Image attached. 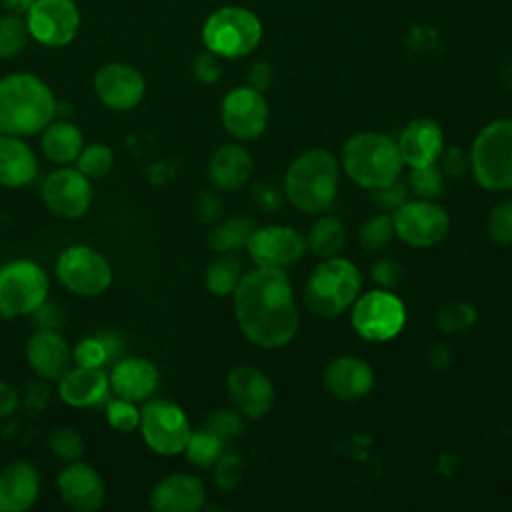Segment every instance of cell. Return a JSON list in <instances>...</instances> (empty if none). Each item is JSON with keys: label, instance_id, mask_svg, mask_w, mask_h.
<instances>
[{"label": "cell", "instance_id": "obj_39", "mask_svg": "<svg viewBox=\"0 0 512 512\" xmlns=\"http://www.w3.org/2000/svg\"><path fill=\"white\" fill-rule=\"evenodd\" d=\"M50 452L62 462H74L84 452V440L72 426H58L48 436Z\"/></svg>", "mask_w": 512, "mask_h": 512}, {"label": "cell", "instance_id": "obj_33", "mask_svg": "<svg viewBox=\"0 0 512 512\" xmlns=\"http://www.w3.org/2000/svg\"><path fill=\"white\" fill-rule=\"evenodd\" d=\"M240 278H242V262L230 254L214 258L204 272V284L208 292L214 296L232 294Z\"/></svg>", "mask_w": 512, "mask_h": 512}, {"label": "cell", "instance_id": "obj_37", "mask_svg": "<svg viewBox=\"0 0 512 512\" xmlns=\"http://www.w3.org/2000/svg\"><path fill=\"white\" fill-rule=\"evenodd\" d=\"M394 222L388 214H374L370 216L358 230V242L364 250L378 252L386 248L394 236Z\"/></svg>", "mask_w": 512, "mask_h": 512}, {"label": "cell", "instance_id": "obj_52", "mask_svg": "<svg viewBox=\"0 0 512 512\" xmlns=\"http://www.w3.org/2000/svg\"><path fill=\"white\" fill-rule=\"evenodd\" d=\"M220 212H222V204H220V198L216 194L204 192V194L198 196V200H196V214H198L200 220L214 222V220H218Z\"/></svg>", "mask_w": 512, "mask_h": 512}, {"label": "cell", "instance_id": "obj_32", "mask_svg": "<svg viewBox=\"0 0 512 512\" xmlns=\"http://www.w3.org/2000/svg\"><path fill=\"white\" fill-rule=\"evenodd\" d=\"M256 230V222L248 216H232L216 224L208 234V246L214 252L226 254L240 246H246L250 234Z\"/></svg>", "mask_w": 512, "mask_h": 512}, {"label": "cell", "instance_id": "obj_11", "mask_svg": "<svg viewBox=\"0 0 512 512\" xmlns=\"http://www.w3.org/2000/svg\"><path fill=\"white\" fill-rule=\"evenodd\" d=\"M24 20L34 42L46 48H62L76 38L82 16L74 0H34Z\"/></svg>", "mask_w": 512, "mask_h": 512}, {"label": "cell", "instance_id": "obj_13", "mask_svg": "<svg viewBox=\"0 0 512 512\" xmlns=\"http://www.w3.org/2000/svg\"><path fill=\"white\" fill-rule=\"evenodd\" d=\"M44 206L58 218L76 220L84 216L92 204V184L76 166H60L52 170L40 188Z\"/></svg>", "mask_w": 512, "mask_h": 512}, {"label": "cell", "instance_id": "obj_55", "mask_svg": "<svg viewBox=\"0 0 512 512\" xmlns=\"http://www.w3.org/2000/svg\"><path fill=\"white\" fill-rule=\"evenodd\" d=\"M32 4H34V0H0V6H2L6 12L20 14V16H24Z\"/></svg>", "mask_w": 512, "mask_h": 512}, {"label": "cell", "instance_id": "obj_4", "mask_svg": "<svg viewBox=\"0 0 512 512\" xmlns=\"http://www.w3.org/2000/svg\"><path fill=\"white\" fill-rule=\"evenodd\" d=\"M342 166L352 182L376 190L398 180L404 160L390 136L358 132L342 148Z\"/></svg>", "mask_w": 512, "mask_h": 512}, {"label": "cell", "instance_id": "obj_41", "mask_svg": "<svg viewBox=\"0 0 512 512\" xmlns=\"http://www.w3.org/2000/svg\"><path fill=\"white\" fill-rule=\"evenodd\" d=\"M408 182H410V190L416 196H420L422 200H428V198H434L442 192L444 172L436 164L412 168Z\"/></svg>", "mask_w": 512, "mask_h": 512}, {"label": "cell", "instance_id": "obj_29", "mask_svg": "<svg viewBox=\"0 0 512 512\" xmlns=\"http://www.w3.org/2000/svg\"><path fill=\"white\" fill-rule=\"evenodd\" d=\"M84 148L82 130L70 120H52L40 132V150L54 164H72Z\"/></svg>", "mask_w": 512, "mask_h": 512}, {"label": "cell", "instance_id": "obj_27", "mask_svg": "<svg viewBox=\"0 0 512 512\" xmlns=\"http://www.w3.org/2000/svg\"><path fill=\"white\" fill-rule=\"evenodd\" d=\"M38 174V160L32 146L10 134H0V186L22 188Z\"/></svg>", "mask_w": 512, "mask_h": 512}, {"label": "cell", "instance_id": "obj_46", "mask_svg": "<svg viewBox=\"0 0 512 512\" xmlns=\"http://www.w3.org/2000/svg\"><path fill=\"white\" fill-rule=\"evenodd\" d=\"M374 200L376 204H380L384 210H396L400 208L404 202H408V194H406V186L400 184L398 180L376 188L374 190Z\"/></svg>", "mask_w": 512, "mask_h": 512}, {"label": "cell", "instance_id": "obj_40", "mask_svg": "<svg viewBox=\"0 0 512 512\" xmlns=\"http://www.w3.org/2000/svg\"><path fill=\"white\" fill-rule=\"evenodd\" d=\"M106 420L116 432H134L140 424V408L136 402L116 398L106 402Z\"/></svg>", "mask_w": 512, "mask_h": 512}, {"label": "cell", "instance_id": "obj_43", "mask_svg": "<svg viewBox=\"0 0 512 512\" xmlns=\"http://www.w3.org/2000/svg\"><path fill=\"white\" fill-rule=\"evenodd\" d=\"M486 228L496 244H512V200H502L490 210Z\"/></svg>", "mask_w": 512, "mask_h": 512}, {"label": "cell", "instance_id": "obj_5", "mask_svg": "<svg viewBox=\"0 0 512 512\" xmlns=\"http://www.w3.org/2000/svg\"><path fill=\"white\" fill-rule=\"evenodd\" d=\"M360 284V272L350 260L338 256L322 258L306 282V306L320 318H334L356 300Z\"/></svg>", "mask_w": 512, "mask_h": 512}, {"label": "cell", "instance_id": "obj_22", "mask_svg": "<svg viewBox=\"0 0 512 512\" xmlns=\"http://www.w3.org/2000/svg\"><path fill=\"white\" fill-rule=\"evenodd\" d=\"M204 484L188 472L164 476L150 492V508L156 512H196L204 506Z\"/></svg>", "mask_w": 512, "mask_h": 512}, {"label": "cell", "instance_id": "obj_47", "mask_svg": "<svg viewBox=\"0 0 512 512\" xmlns=\"http://www.w3.org/2000/svg\"><path fill=\"white\" fill-rule=\"evenodd\" d=\"M442 158V172L446 176H464L466 170L470 168V156H466L460 148H448V150H442L440 154Z\"/></svg>", "mask_w": 512, "mask_h": 512}, {"label": "cell", "instance_id": "obj_38", "mask_svg": "<svg viewBox=\"0 0 512 512\" xmlns=\"http://www.w3.org/2000/svg\"><path fill=\"white\" fill-rule=\"evenodd\" d=\"M476 322V310L468 302H446L436 312V324L448 334L468 330Z\"/></svg>", "mask_w": 512, "mask_h": 512}, {"label": "cell", "instance_id": "obj_44", "mask_svg": "<svg viewBox=\"0 0 512 512\" xmlns=\"http://www.w3.org/2000/svg\"><path fill=\"white\" fill-rule=\"evenodd\" d=\"M214 468V482L220 490H232L244 472L242 458L236 452H222V456L216 460Z\"/></svg>", "mask_w": 512, "mask_h": 512}, {"label": "cell", "instance_id": "obj_10", "mask_svg": "<svg viewBox=\"0 0 512 512\" xmlns=\"http://www.w3.org/2000/svg\"><path fill=\"white\" fill-rule=\"evenodd\" d=\"M58 282L72 294L98 296L112 284L110 262L90 246L66 248L54 266Z\"/></svg>", "mask_w": 512, "mask_h": 512}, {"label": "cell", "instance_id": "obj_25", "mask_svg": "<svg viewBox=\"0 0 512 512\" xmlns=\"http://www.w3.org/2000/svg\"><path fill=\"white\" fill-rule=\"evenodd\" d=\"M398 150L410 168L430 166L440 160L444 150V138L440 126L430 118L412 120L398 138Z\"/></svg>", "mask_w": 512, "mask_h": 512}, {"label": "cell", "instance_id": "obj_24", "mask_svg": "<svg viewBox=\"0 0 512 512\" xmlns=\"http://www.w3.org/2000/svg\"><path fill=\"white\" fill-rule=\"evenodd\" d=\"M58 396L72 408H92L102 404L110 394L108 372L104 368L72 366L58 382Z\"/></svg>", "mask_w": 512, "mask_h": 512}, {"label": "cell", "instance_id": "obj_16", "mask_svg": "<svg viewBox=\"0 0 512 512\" xmlns=\"http://www.w3.org/2000/svg\"><path fill=\"white\" fill-rule=\"evenodd\" d=\"M248 254L256 266L262 268H284L298 262L308 244L306 236L288 226H266L256 228L248 242Z\"/></svg>", "mask_w": 512, "mask_h": 512}, {"label": "cell", "instance_id": "obj_21", "mask_svg": "<svg viewBox=\"0 0 512 512\" xmlns=\"http://www.w3.org/2000/svg\"><path fill=\"white\" fill-rule=\"evenodd\" d=\"M110 392L130 402L148 400L158 386V368L140 356H126L112 364L108 372Z\"/></svg>", "mask_w": 512, "mask_h": 512}, {"label": "cell", "instance_id": "obj_42", "mask_svg": "<svg viewBox=\"0 0 512 512\" xmlns=\"http://www.w3.org/2000/svg\"><path fill=\"white\" fill-rule=\"evenodd\" d=\"M206 428L212 430L224 442H230V440H236L242 434L244 420H242V414L238 410L220 408V410L210 412V416L206 418Z\"/></svg>", "mask_w": 512, "mask_h": 512}, {"label": "cell", "instance_id": "obj_45", "mask_svg": "<svg viewBox=\"0 0 512 512\" xmlns=\"http://www.w3.org/2000/svg\"><path fill=\"white\" fill-rule=\"evenodd\" d=\"M372 280L380 286V288H384V290H388V288H396L398 284H402V280H404V268H402V264L398 262V260H394V258H380V260H376L374 264H372Z\"/></svg>", "mask_w": 512, "mask_h": 512}, {"label": "cell", "instance_id": "obj_23", "mask_svg": "<svg viewBox=\"0 0 512 512\" xmlns=\"http://www.w3.org/2000/svg\"><path fill=\"white\" fill-rule=\"evenodd\" d=\"M40 496L38 468L28 460H14L0 470V512H26Z\"/></svg>", "mask_w": 512, "mask_h": 512}, {"label": "cell", "instance_id": "obj_17", "mask_svg": "<svg viewBox=\"0 0 512 512\" xmlns=\"http://www.w3.org/2000/svg\"><path fill=\"white\" fill-rule=\"evenodd\" d=\"M268 122V104L252 86H238L222 100V124L236 140L258 138Z\"/></svg>", "mask_w": 512, "mask_h": 512}, {"label": "cell", "instance_id": "obj_14", "mask_svg": "<svg viewBox=\"0 0 512 512\" xmlns=\"http://www.w3.org/2000/svg\"><path fill=\"white\" fill-rule=\"evenodd\" d=\"M396 236L414 248H430L444 240L450 218L438 204L428 200L404 202L392 214Z\"/></svg>", "mask_w": 512, "mask_h": 512}, {"label": "cell", "instance_id": "obj_56", "mask_svg": "<svg viewBox=\"0 0 512 512\" xmlns=\"http://www.w3.org/2000/svg\"><path fill=\"white\" fill-rule=\"evenodd\" d=\"M0 320H2V314H0Z\"/></svg>", "mask_w": 512, "mask_h": 512}, {"label": "cell", "instance_id": "obj_3", "mask_svg": "<svg viewBox=\"0 0 512 512\" xmlns=\"http://www.w3.org/2000/svg\"><path fill=\"white\" fill-rule=\"evenodd\" d=\"M340 184L336 158L326 150L300 154L284 176V196L304 214H324L332 208Z\"/></svg>", "mask_w": 512, "mask_h": 512}, {"label": "cell", "instance_id": "obj_36", "mask_svg": "<svg viewBox=\"0 0 512 512\" xmlns=\"http://www.w3.org/2000/svg\"><path fill=\"white\" fill-rule=\"evenodd\" d=\"M74 166L90 180L104 178L114 166V152L110 146H106L102 142L84 144L78 158L74 160Z\"/></svg>", "mask_w": 512, "mask_h": 512}, {"label": "cell", "instance_id": "obj_30", "mask_svg": "<svg viewBox=\"0 0 512 512\" xmlns=\"http://www.w3.org/2000/svg\"><path fill=\"white\" fill-rule=\"evenodd\" d=\"M122 352V342L116 334H98L86 336L72 348V360L76 366H90V368H104Z\"/></svg>", "mask_w": 512, "mask_h": 512}, {"label": "cell", "instance_id": "obj_9", "mask_svg": "<svg viewBox=\"0 0 512 512\" xmlns=\"http://www.w3.org/2000/svg\"><path fill=\"white\" fill-rule=\"evenodd\" d=\"M138 430L146 446L160 456L182 454L192 432L184 410L162 398L144 400Z\"/></svg>", "mask_w": 512, "mask_h": 512}, {"label": "cell", "instance_id": "obj_51", "mask_svg": "<svg viewBox=\"0 0 512 512\" xmlns=\"http://www.w3.org/2000/svg\"><path fill=\"white\" fill-rule=\"evenodd\" d=\"M20 400L18 388L8 380H0V418H10L18 410Z\"/></svg>", "mask_w": 512, "mask_h": 512}, {"label": "cell", "instance_id": "obj_18", "mask_svg": "<svg viewBox=\"0 0 512 512\" xmlns=\"http://www.w3.org/2000/svg\"><path fill=\"white\" fill-rule=\"evenodd\" d=\"M60 500L76 512H94L104 504L106 486L100 472L80 458L68 462L56 478Z\"/></svg>", "mask_w": 512, "mask_h": 512}, {"label": "cell", "instance_id": "obj_7", "mask_svg": "<svg viewBox=\"0 0 512 512\" xmlns=\"http://www.w3.org/2000/svg\"><path fill=\"white\" fill-rule=\"evenodd\" d=\"M260 38V20L240 6L214 10L202 26L204 46L222 58H240L250 54L258 46Z\"/></svg>", "mask_w": 512, "mask_h": 512}, {"label": "cell", "instance_id": "obj_20", "mask_svg": "<svg viewBox=\"0 0 512 512\" xmlns=\"http://www.w3.org/2000/svg\"><path fill=\"white\" fill-rule=\"evenodd\" d=\"M226 388L232 404L242 416L260 418L264 416L274 402L272 382L264 372L254 366L240 364L228 372Z\"/></svg>", "mask_w": 512, "mask_h": 512}, {"label": "cell", "instance_id": "obj_8", "mask_svg": "<svg viewBox=\"0 0 512 512\" xmlns=\"http://www.w3.org/2000/svg\"><path fill=\"white\" fill-rule=\"evenodd\" d=\"M50 280L46 270L26 258L10 260L0 266V314L18 318L32 314L48 300Z\"/></svg>", "mask_w": 512, "mask_h": 512}, {"label": "cell", "instance_id": "obj_2", "mask_svg": "<svg viewBox=\"0 0 512 512\" xmlns=\"http://www.w3.org/2000/svg\"><path fill=\"white\" fill-rule=\"evenodd\" d=\"M52 88L32 72H10L0 78V134L36 136L56 116Z\"/></svg>", "mask_w": 512, "mask_h": 512}, {"label": "cell", "instance_id": "obj_35", "mask_svg": "<svg viewBox=\"0 0 512 512\" xmlns=\"http://www.w3.org/2000/svg\"><path fill=\"white\" fill-rule=\"evenodd\" d=\"M28 26L24 16L6 12L0 16V60L18 56L28 42Z\"/></svg>", "mask_w": 512, "mask_h": 512}, {"label": "cell", "instance_id": "obj_53", "mask_svg": "<svg viewBox=\"0 0 512 512\" xmlns=\"http://www.w3.org/2000/svg\"><path fill=\"white\" fill-rule=\"evenodd\" d=\"M32 316L36 318V324H38V328H54V330H58V326L62 324V312H60V308L56 306V304H52V302H44V304H40L34 312H32Z\"/></svg>", "mask_w": 512, "mask_h": 512}, {"label": "cell", "instance_id": "obj_15", "mask_svg": "<svg viewBox=\"0 0 512 512\" xmlns=\"http://www.w3.org/2000/svg\"><path fill=\"white\" fill-rule=\"evenodd\" d=\"M92 88L96 98L114 112L136 108L146 94L142 72L126 62H108L94 72Z\"/></svg>", "mask_w": 512, "mask_h": 512}, {"label": "cell", "instance_id": "obj_1", "mask_svg": "<svg viewBox=\"0 0 512 512\" xmlns=\"http://www.w3.org/2000/svg\"><path fill=\"white\" fill-rule=\"evenodd\" d=\"M232 306L242 334L256 346L280 348L298 330L296 300L282 268L256 266L242 274Z\"/></svg>", "mask_w": 512, "mask_h": 512}, {"label": "cell", "instance_id": "obj_48", "mask_svg": "<svg viewBox=\"0 0 512 512\" xmlns=\"http://www.w3.org/2000/svg\"><path fill=\"white\" fill-rule=\"evenodd\" d=\"M254 200L256 204L266 210V212H276L280 206H282V200H284V190H280L278 186L274 184H258L254 186Z\"/></svg>", "mask_w": 512, "mask_h": 512}, {"label": "cell", "instance_id": "obj_34", "mask_svg": "<svg viewBox=\"0 0 512 512\" xmlns=\"http://www.w3.org/2000/svg\"><path fill=\"white\" fill-rule=\"evenodd\" d=\"M224 440L218 438L212 430L206 426L200 430H192L190 438L184 446V454L188 462H192L196 468H212L216 460L224 452Z\"/></svg>", "mask_w": 512, "mask_h": 512}, {"label": "cell", "instance_id": "obj_50", "mask_svg": "<svg viewBox=\"0 0 512 512\" xmlns=\"http://www.w3.org/2000/svg\"><path fill=\"white\" fill-rule=\"evenodd\" d=\"M22 400H24L28 412H32V414L40 412V410L48 404V400H50V390H48V386H46V380L30 382L28 388H26V392H24V398H22Z\"/></svg>", "mask_w": 512, "mask_h": 512}, {"label": "cell", "instance_id": "obj_12", "mask_svg": "<svg viewBox=\"0 0 512 512\" xmlns=\"http://www.w3.org/2000/svg\"><path fill=\"white\" fill-rule=\"evenodd\" d=\"M406 320L404 304L398 296L388 290H372L354 300L352 326L354 330L374 342L394 338Z\"/></svg>", "mask_w": 512, "mask_h": 512}, {"label": "cell", "instance_id": "obj_54", "mask_svg": "<svg viewBox=\"0 0 512 512\" xmlns=\"http://www.w3.org/2000/svg\"><path fill=\"white\" fill-rule=\"evenodd\" d=\"M272 74H274V72H272L270 64H266V62H256V64L250 68V72H248V86L256 88L258 92H262V90H266V88L270 86Z\"/></svg>", "mask_w": 512, "mask_h": 512}, {"label": "cell", "instance_id": "obj_6", "mask_svg": "<svg viewBox=\"0 0 512 512\" xmlns=\"http://www.w3.org/2000/svg\"><path fill=\"white\" fill-rule=\"evenodd\" d=\"M470 168L482 188L512 190V120H494L476 134Z\"/></svg>", "mask_w": 512, "mask_h": 512}, {"label": "cell", "instance_id": "obj_28", "mask_svg": "<svg viewBox=\"0 0 512 512\" xmlns=\"http://www.w3.org/2000/svg\"><path fill=\"white\" fill-rule=\"evenodd\" d=\"M252 176V156L240 144L220 146L208 162V180L218 190H238Z\"/></svg>", "mask_w": 512, "mask_h": 512}, {"label": "cell", "instance_id": "obj_49", "mask_svg": "<svg viewBox=\"0 0 512 512\" xmlns=\"http://www.w3.org/2000/svg\"><path fill=\"white\" fill-rule=\"evenodd\" d=\"M192 70H194V76H196L200 82H204V84L216 82L218 76H220V64H218L216 54H212L210 50L204 52V54H200V56L194 60Z\"/></svg>", "mask_w": 512, "mask_h": 512}, {"label": "cell", "instance_id": "obj_31", "mask_svg": "<svg viewBox=\"0 0 512 512\" xmlns=\"http://www.w3.org/2000/svg\"><path fill=\"white\" fill-rule=\"evenodd\" d=\"M344 242H346L344 224L334 216H320L306 234V244L318 258L336 256L342 250Z\"/></svg>", "mask_w": 512, "mask_h": 512}, {"label": "cell", "instance_id": "obj_19", "mask_svg": "<svg viewBox=\"0 0 512 512\" xmlns=\"http://www.w3.org/2000/svg\"><path fill=\"white\" fill-rule=\"evenodd\" d=\"M24 354L30 370L46 382H58L74 364L72 348L54 328H38L28 338Z\"/></svg>", "mask_w": 512, "mask_h": 512}, {"label": "cell", "instance_id": "obj_26", "mask_svg": "<svg viewBox=\"0 0 512 512\" xmlns=\"http://www.w3.org/2000/svg\"><path fill=\"white\" fill-rule=\"evenodd\" d=\"M372 368L354 356H340L332 360L324 370L326 390L340 400H358L372 390Z\"/></svg>", "mask_w": 512, "mask_h": 512}]
</instances>
